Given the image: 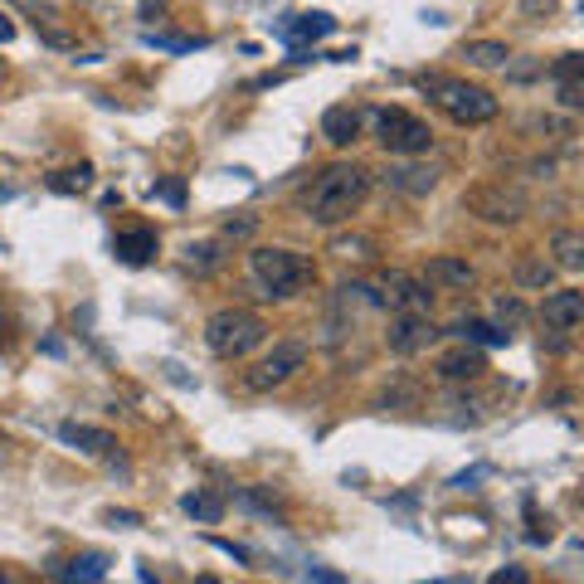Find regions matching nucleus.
<instances>
[{
  "label": "nucleus",
  "instance_id": "f257e3e1",
  "mask_svg": "<svg viewBox=\"0 0 584 584\" xmlns=\"http://www.w3.org/2000/svg\"><path fill=\"white\" fill-rule=\"evenodd\" d=\"M365 195H370V171H365L361 161H336V166H327V171L317 176V185H312L307 215L331 229V224L356 215L365 205Z\"/></svg>",
  "mask_w": 584,
  "mask_h": 584
},
{
  "label": "nucleus",
  "instance_id": "f03ea898",
  "mask_svg": "<svg viewBox=\"0 0 584 584\" xmlns=\"http://www.w3.org/2000/svg\"><path fill=\"white\" fill-rule=\"evenodd\" d=\"M268 336V322L249 312V307H219L215 317L205 322V346L215 351L219 361H244L249 351L263 346Z\"/></svg>",
  "mask_w": 584,
  "mask_h": 584
},
{
  "label": "nucleus",
  "instance_id": "7ed1b4c3",
  "mask_svg": "<svg viewBox=\"0 0 584 584\" xmlns=\"http://www.w3.org/2000/svg\"><path fill=\"white\" fill-rule=\"evenodd\" d=\"M424 93H429L434 108H443L458 127H482V122H492V117L502 112V103H497L487 88L468 83V78H443V73H434V78H424Z\"/></svg>",
  "mask_w": 584,
  "mask_h": 584
},
{
  "label": "nucleus",
  "instance_id": "20e7f679",
  "mask_svg": "<svg viewBox=\"0 0 584 584\" xmlns=\"http://www.w3.org/2000/svg\"><path fill=\"white\" fill-rule=\"evenodd\" d=\"M249 273H254V283L263 288V297H297V292L317 278L312 258L292 254V249H254L249 254Z\"/></svg>",
  "mask_w": 584,
  "mask_h": 584
},
{
  "label": "nucleus",
  "instance_id": "39448f33",
  "mask_svg": "<svg viewBox=\"0 0 584 584\" xmlns=\"http://www.w3.org/2000/svg\"><path fill=\"white\" fill-rule=\"evenodd\" d=\"M375 137H380L385 151H395V156H424V151L434 146L429 122H419L414 112H404V108H380L375 112Z\"/></svg>",
  "mask_w": 584,
  "mask_h": 584
},
{
  "label": "nucleus",
  "instance_id": "423d86ee",
  "mask_svg": "<svg viewBox=\"0 0 584 584\" xmlns=\"http://www.w3.org/2000/svg\"><path fill=\"white\" fill-rule=\"evenodd\" d=\"M302 365H307V341H278L254 370H244V385H249L254 395H268V390L288 385Z\"/></svg>",
  "mask_w": 584,
  "mask_h": 584
},
{
  "label": "nucleus",
  "instance_id": "0eeeda50",
  "mask_svg": "<svg viewBox=\"0 0 584 584\" xmlns=\"http://www.w3.org/2000/svg\"><path fill=\"white\" fill-rule=\"evenodd\" d=\"M434 336H438V327L429 322V312H395V317H390V331H385V341H390L395 356H419V351H429Z\"/></svg>",
  "mask_w": 584,
  "mask_h": 584
},
{
  "label": "nucleus",
  "instance_id": "6e6552de",
  "mask_svg": "<svg viewBox=\"0 0 584 584\" xmlns=\"http://www.w3.org/2000/svg\"><path fill=\"white\" fill-rule=\"evenodd\" d=\"M468 210L482 219H492V224H516L526 205H521V195H511L507 185H482V190L468 195Z\"/></svg>",
  "mask_w": 584,
  "mask_h": 584
},
{
  "label": "nucleus",
  "instance_id": "1a4fd4ad",
  "mask_svg": "<svg viewBox=\"0 0 584 584\" xmlns=\"http://www.w3.org/2000/svg\"><path fill=\"white\" fill-rule=\"evenodd\" d=\"M59 438L78 448V453H88V458H117V438L108 429H98V424H78V419H64L59 424Z\"/></svg>",
  "mask_w": 584,
  "mask_h": 584
},
{
  "label": "nucleus",
  "instance_id": "9d476101",
  "mask_svg": "<svg viewBox=\"0 0 584 584\" xmlns=\"http://www.w3.org/2000/svg\"><path fill=\"white\" fill-rule=\"evenodd\" d=\"M385 307H395V312H429L434 292H429V283H419L409 273H390L385 278Z\"/></svg>",
  "mask_w": 584,
  "mask_h": 584
},
{
  "label": "nucleus",
  "instance_id": "9b49d317",
  "mask_svg": "<svg viewBox=\"0 0 584 584\" xmlns=\"http://www.w3.org/2000/svg\"><path fill=\"white\" fill-rule=\"evenodd\" d=\"M541 317H546L550 331H575L584 322V292L580 288H560L546 297V307H541Z\"/></svg>",
  "mask_w": 584,
  "mask_h": 584
},
{
  "label": "nucleus",
  "instance_id": "f8f14e48",
  "mask_svg": "<svg viewBox=\"0 0 584 584\" xmlns=\"http://www.w3.org/2000/svg\"><path fill=\"white\" fill-rule=\"evenodd\" d=\"M424 283H434V288H453V292H468L477 283V273H473V263H468V258L438 254V258H429V268H424Z\"/></svg>",
  "mask_w": 584,
  "mask_h": 584
},
{
  "label": "nucleus",
  "instance_id": "ddd939ff",
  "mask_svg": "<svg viewBox=\"0 0 584 584\" xmlns=\"http://www.w3.org/2000/svg\"><path fill=\"white\" fill-rule=\"evenodd\" d=\"M156 249H161L156 229H122V234L112 239V254L122 258L127 268H142V263H151V258H156Z\"/></svg>",
  "mask_w": 584,
  "mask_h": 584
},
{
  "label": "nucleus",
  "instance_id": "4468645a",
  "mask_svg": "<svg viewBox=\"0 0 584 584\" xmlns=\"http://www.w3.org/2000/svg\"><path fill=\"white\" fill-rule=\"evenodd\" d=\"M336 30V20H331L327 10H312V15H288L283 25H273V35L288 39V44H307V39H327Z\"/></svg>",
  "mask_w": 584,
  "mask_h": 584
},
{
  "label": "nucleus",
  "instance_id": "2eb2a0df",
  "mask_svg": "<svg viewBox=\"0 0 584 584\" xmlns=\"http://www.w3.org/2000/svg\"><path fill=\"white\" fill-rule=\"evenodd\" d=\"M385 185L400 190V195H434L438 171L434 166H414V161H404V166H390V171H385Z\"/></svg>",
  "mask_w": 584,
  "mask_h": 584
},
{
  "label": "nucleus",
  "instance_id": "dca6fc26",
  "mask_svg": "<svg viewBox=\"0 0 584 584\" xmlns=\"http://www.w3.org/2000/svg\"><path fill=\"white\" fill-rule=\"evenodd\" d=\"M361 112L356 108H346V103H336V108L322 112V137H327L331 146H351L356 137H361Z\"/></svg>",
  "mask_w": 584,
  "mask_h": 584
},
{
  "label": "nucleus",
  "instance_id": "f3484780",
  "mask_svg": "<svg viewBox=\"0 0 584 584\" xmlns=\"http://www.w3.org/2000/svg\"><path fill=\"white\" fill-rule=\"evenodd\" d=\"M108 555H78V560H64V565H54V580L59 584H98L108 580Z\"/></svg>",
  "mask_w": 584,
  "mask_h": 584
},
{
  "label": "nucleus",
  "instance_id": "a211bd4d",
  "mask_svg": "<svg viewBox=\"0 0 584 584\" xmlns=\"http://www.w3.org/2000/svg\"><path fill=\"white\" fill-rule=\"evenodd\" d=\"M482 370H487V356H482V351H468V346L438 356V375H443V380H477Z\"/></svg>",
  "mask_w": 584,
  "mask_h": 584
},
{
  "label": "nucleus",
  "instance_id": "6ab92c4d",
  "mask_svg": "<svg viewBox=\"0 0 584 584\" xmlns=\"http://www.w3.org/2000/svg\"><path fill=\"white\" fill-rule=\"evenodd\" d=\"M463 59H468L473 69H502L511 59V49L502 39H468V44H463Z\"/></svg>",
  "mask_w": 584,
  "mask_h": 584
},
{
  "label": "nucleus",
  "instance_id": "aec40b11",
  "mask_svg": "<svg viewBox=\"0 0 584 584\" xmlns=\"http://www.w3.org/2000/svg\"><path fill=\"white\" fill-rule=\"evenodd\" d=\"M511 278H516V288L541 292V288H550V278H555V263H550L546 254H541V258H516Z\"/></svg>",
  "mask_w": 584,
  "mask_h": 584
},
{
  "label": "nucleus",
  "instance_id": "412c9836",
  "mask_svg": "<svg viewBox=\"0 0 584 584\" xmlns=\"http://www.w3.org/2000/svg\"><path fill=\"white\" fill-rule=\"evenodd\" d=\"M550 254H555V268H584V234L575 229H555V239H550Z\"/></svg>",
  "mask_w": 584,
  "mask_h": 584
},
{
  "label": "nucleus",
  "instance_id": "4be33fe9",
  "mask_svg": "<svg viewBox=\"0 0 584 584\" xmlns=\"http://www.w3.org/2000/svg\"><path fill=\"white\" fill-rule=\"evenodd\" d=\"M181 511L190 516V521H205V526H215V521H224V497H215V492H185V497H181Z\"/></svg>",
  "mask_w": 584,
  "mask_h": 584
},
{
  "label": "nucleus",
  "instance_id": "5701e85b",
  "mask_svg": "<svg viewBox=\"0 0 584 584\" xmlns=\"http://www.w3.org/2000/svg\"><path fill=\"white\" fill-rule=\"evenodd\" d=\"M453 336H458V341H477V346H507V341H511V331L487 327V322H477V317L453 322Z\"/></svg>",
  "mask_w": 584,
  "mask_h": 584
},
{
  "label": "nucleus",
  "instance_id": "b1692460",
  "mask_svg": "<svg viewBox=\"0 0 584 584\" xmlns=\"http://www.w3.org/2000/svg\"><path fill=\"white\" fill-rule=\"evenodd\" d=\"M88 185H93V166H88V161H78L69 171H54V176H49V190H59V195H78V190H88Z\"/></svg>",
  "mask_w": 584,
  "mask_h": 584
},
{
  "label": "nucleus",
  "instance_id": "393cba45",
  "mask_svg": "<svg viewBox=\"0 0 584 584\" xmlns=\"http://www.w3.org/2000/svg\"><path fill=\"white\" fill-rule=\"evenodd\" d=\"M146 44H151V49H166V54H190V49H200L205 39H185V35H161V30H146Z\"/></svg>",
  "mask_w": 584,
  "mask_h": 584
},
{
  "label": "nucleus",
  "instance_id": "a878e982",
  "mask_svg": "<svg viewBox=\"0 0 584 584\" xmlns=\"http://www.w3.org/2000/svg\"><path fill=\"white\" fill-rule=\"evenodd\" d=\"M580 78H584L580 54H560V64H555V83H580Z\"/></svg>",
  "mask_w": 584,
  "mask_h": 584
},
{
  "label": "nucleus",
  "instance_id": "bb28decb",
  "mask_svg": "<svg viewBox=\"0 0 584 584\" xmlns=\"http://www.w3.org/2000/svg\"><path fill=\"white\" fill-rule=\"evenodd\" d=\"M497 317H502V322H511V327H516V322L526 317V307H521L516 297H497Z\"/></svg>",
  "mask_w": 584,
  "mask_h": 584
},
{
  "label": "nucleus",
  "instance_id": "cd10ccee",
  "mask_svg": "<svg viewBox=\"0 0 584 584\" xmlns=\"http://www.w3.org/2000/svg\"><path fill=\"white\" fill-rule=\"evenodd\" d=\"M370 249H375V244H370V239H336V254L365 258V254H370Z\"/></svg>",
  "mask_w": 584,
  "mask_h": 584
},
{
  "label": "nucleus",
  "instance_id": "c85d7f7f",
  "mask_svg": "<svg viewBox=\"0 0 584 584\" xmlns=\"http://www.w3.org/2000/svg\"><path fill=\"white\" fill-rule=\"evenodd\" d=\"M307 584H351V580L336 575V570H322V565H307Z\"/></svg>",
  "mask_w": 584,
  "mask_h": 584
},
{
  "label": "nucleus",
  "instance_id": "c756f323",
  "mask_svg": "<svg viewBox=\"0 0 584 584\" xmlns=\"http://www.w3.org/2000/svg\"><path fill=\"white\" fill-rule=\"evenodd\" d=\"M151 195H161L166 205H185V185H181V181H166V185H156Z\"/></svg>",
  "mask_w": 584,
  "mask_h": 584
},
{
  "label": "nucleus",
  "instance_id": "7c9ffc66",
  "mask_svg": "<svg viewBox=\"0 0 584 584\" xmlns=\"http://www.w3.org/2000/svg\"><path fill=\"white\" fill-rule=\"evenodd\" d=\"M185 254H190V263H195V268H210V263H215V244H200V249H195V244H190V249H185Z\"/></svg>",
  "mask_w": 584,
  "mask_h": 584
},
{
  "label": "nucleus",
  "instance_id": "2f4dec72",
  "mask_svg": "<svg viewBox=\"0 0 584 584\" xmlns=\"http://www.w3.org/2000/svg\"><path fill=\"white\" fill-rule=\"evenodd\" d=\"M487 584H531V580H526V570H521V565H507V570H497Z\"/></svg>",
  "mask_w": 584,
  "mask_h": 584
},
{
  "label": "nucleus",
  "instance_id": "473e14b6",
  "mask_svg": "<svg viewBox=\"0 0 584 584\" xmlns=\"http://www.w3.org/2000/svg\"><path fill=\"white\" fill-rule=\"evenodd\" d=\"M560 103H565V108H580L584 103V83H560Z\"/></svg>",
  "mask_w": 584,
  "mask_h": 584
},
{
  "label": "nucleus",
  "instance_id": "72a5a7b5",
  "mask_svg": "<svg viewBox=\"0 0 584 584\" xmlns=\"http://www.w3.org/2000/svg\"><path fill=\"white\" fill-rule=\"evenodd\" d=\"M108 521L112 526H142V516H137V511H108Z\"/></svg>",
  "mask_w": 584,
  "mask_h": 584
},
{
  "label": "nucleus",
  "instance_id": "f704fd0d",
  "mask_svg": "<svg viewBox=\"0 0 584 584\" xmlns=\"http://www.w3.org/2000/svg\"><path fill=\"white\" fill-rule=\"evenodd\" d=\"M219 550H224V555H234V560H249V550L244 546H234V541H215Z\"/></svg>",
  "mask_w": 584,
  "mask_h": 584
},
{
  "label": "nucleus",
  "instance_id": "c9c22d12",
  "mask_svg": "<svg viewBox=\"0 0 584 584\" xmlns=\"http://www.w3.org/2000/svg\"><path fill=\"white\" fill-rule=\"evenodd\" d=\"M15 39V20L10 15H0V44H10Z\"/></svg>",
  "mask_w": 584,
  "mask_h": 584
},
{
  "label": "nucleus",
  "instance_id": "e433bc0d",
  "mask_svg": "<svg viewBox=\"0 0 584 584\" xmlns=\"http://www.w3.org/2000/svg\"><path fill=\"white\" fill-rule=\"evenodd\" d=\"M166 10V0H142V20H151V15H161Z\"/></svg>",
  "mask_w": 584,
  "mask_h": 584
},
{
  "label": "nucleus",
  "instance_id": "4c0bfd02",
  "mask_svg": "<svg viewBox=\"0 0 584 584\" xmlns=\"http://www.w3.org/2000/svg\"><path fill=\"white\" fill-rule=\"evenodd\" d=\"M142 584H161V580H156V575H151V570L142 565Z\"/></svg>",
  "mask_w": 584,
  "mask_h": 584
},
{
  "label": "nucleus",
  "instance_id": "58836bf2",
  "mask_svg": "<svg viewBox=\"0 0 584 584\" xmlns=\"http://www.w3.org/2000/svg\"><path fill=\"white\" fill-rule=\"evenodd\" d=\"M195 584H219V580H215V575H200V580H195Z\"/></svg>",
  "mask_w": 584,
  "mask_h": 584
},
{
  "label": "nucleus",
  "instance_id": "ea45409f",
  "mask_svg": "<svg viewBox=\"0 0 584 584\" xmlns=\"http://www.w3.org/2000/svg\"><path fill=\"white\" fill-rule=\"evenodd\" d=\"M434 584H463V580H434Z\"/></svg>",
  "mask_w": 584,
  "mask_h": 584
},
{
  "label": "nucleus",
  "instance_id": "a19ab883",
  "mask_svg": "<svg viewBox=\"0 0 584 584\" xmlns=\"http://www.w3.org/2000/svg\"><path fill=\"white\" fill-rule=\"evenodd\" d=\"M0 584H10V580H5V575H0Z\"/></svg>",
  "mask_w": 584,
  "mask_h": 584
},
{
  "label": "nucleus",
  "instance_id": "79ce46f5",
  "mask_svg": "<svg viewBox=\"0 0 584 584\" xmlns=\"http://www.w3.org/2000/svg\"><path fill=\"white\" fill-rule=\"evenodd\" d=\"M0 448H5V438H0Z\"/></svg>",
  "mask_w": 584,
  "mask_h": 584
}]
</instances>
